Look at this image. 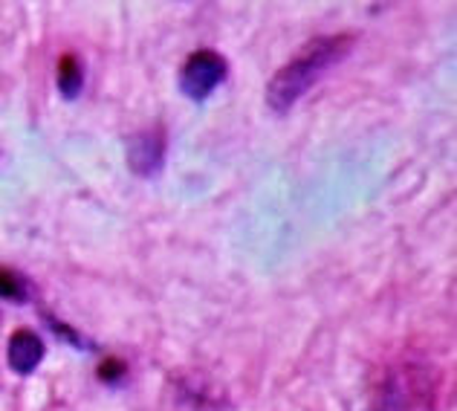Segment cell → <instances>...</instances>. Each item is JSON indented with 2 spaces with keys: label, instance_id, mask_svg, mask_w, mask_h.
Returning a JSON list of instances; mask_svg holds the SVG:
<instances>
[{
  "label": "cell",
  "instance_id": "6da1fadb",
  "mask_svg": "<svg viewBox=\"0 0 457 411\" xmlns=\"http://www.w3.org/2000/svg\"><path fill=\"white\" fill-rule=\"evenodd\" d=\"M353 44H356L353 35H328V38H312L307 46H302L270 81L267 102L272 111L278 113L290 111L324 72L345 62L347 53L353 50Z\"/></svg>",
  "mask_w": 457,
  "mask_h": 411
},
{
  "label": "cell",
  "instance_id": "7a4b0ae2",
  "mask_svg": "<svg viewBox=\"0 0 457 411\" xmlns=\"http://www.w3.org/2000/svg\"><path fill=\"white\" fill-rule=\"evenodd\" d=\"M435 373L417 362H400L382 373L374 397V411H435Z\"/></svg>",
  "mask_w": 457,
  "mask_h": 411
},
{
  "label": "cell",
  "instance_id": "3957f363",
  "mask_svg": "<svg viewBox=\"0 0 457 411\" xmlns=\"http://www.w3.org/2000/svg\"><path fill=\"white\" fill-rule=\"evenodd\" d=\"M226 79V62L214 50H197L179 70V90L191 102H203L220 88Z\"/></svg>",
  "mask_w": 457,
  "mask_h": 411
},
{
  "label": "cell",
  "instance_id": "277c9868",
  "mask_svg": "<svg viewBox=\"0 0 457 411\" xmlns=\"http://www.w3.org/2000/svg\"><path fill=\"white\" fill-rule=\"evenodd\" d=\"M46 354L44 340L38 333L32 331H18L15 336L9 340V350H6V359H9V368L21 373V377H29V373L41 365V359Z\"/></svg>",
  "mask_w": 457,
  "mask_h": 411
},
{
  "label": "cell",
  "instance_id": "5b68a950",
  "mask_svg": "<svg viewBox=\"0 0 457 411\" xmlns=\"http://www.w3.org/2000/svg\"><path fill=\"white\" fill-rule=\"evenodd\" d=\"M162 156H165L162 130H154V134H139L128 145V160H130V168H134L137 174H156V172H160V165H162Z\"/></svg>",
  "mask_w": 457,
  "mask_h": 411
},
{
  "label": "cell",
  "instance_id": "8992f818",
  "mask_svg": "<svg viewBox=\"0 0 457 411\" xmlns=\"http://www.w3.org/2000/svg\"><path fill=\"white\" fill-rule=\"evenodd\" d=\"M58 90H62L64 99H79V93L84 88V70H81V62L73 55V53H67L62 55V62H58Z\"/></svg>",
  "mask_w": 457,
  "mask_h": 411
},
{
  "label": "cell",
  "instance_id": "52a82bcc",
  "mask_svg": "<svg viewBox=\"0 0 457 411\" xmlns=\"http://www.w3.org/2000/svg\"><path fill=\"white\" fill-rule=\"evenodd\" d=\"M29 289H27V281L12 273V270H4L0 267V298H9V301H27Z\"/></svg>",
  "mask_w": 457,
  "mask_h": 411
},
{
  "label": "cell",
  "instance_id": "ba28073f",
  "mask_svg": "<svg viewBox=\"0 0 457 411\" xmlns=\"http://www.w3.org/2000/svg\"><path fill=\"white\" fill-rule=\"evenodd\" d=\"M125 362L122 359H116V356H107V359H102V365H99V380H104V382H119L125 377Z\"/></svg>",
  "mask_w": 457,
  "mask_h": 411
}]
</instances>
